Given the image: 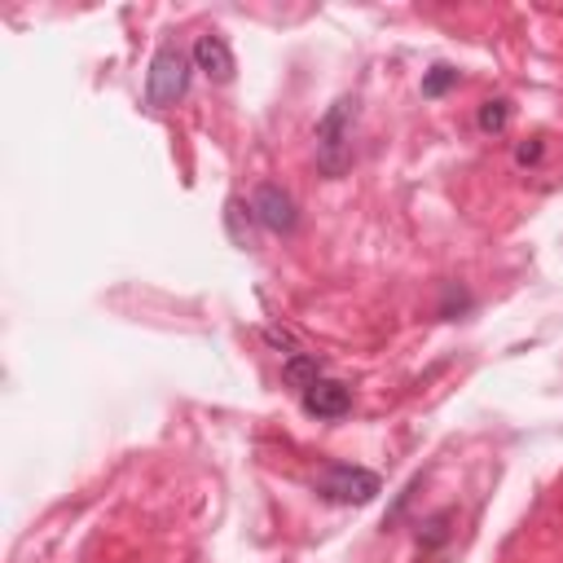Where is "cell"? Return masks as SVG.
Here are the masks:
<instances>
[{"instance_id": "cell-8", "label": "cell", "mask_w": 563, "mask_h": 563, "mask_svg": "<svg viewBox=\"0 0 563 563\" xmlns=\"http://www.w3.org/2000/svg\"><path fill=\"white\" fill-rule=\"evenodd\" d=\"M282 378H286V387L308 391L317 378H325V361L312 356V352H290V356L282 361Z\"/></svg>"}, {"instance_id": "cell-7", "label": "cell", "mask_w": 563, "mask_h": 563, "mask_svg": "<svg viewBox=\"0 0 563 563\" xmlns=\"http://www.w3.org/2000/svg\"><path fill=\"white\" fill-rule=\"evenodd\" d=\"M255 224H260V220H255L251 202L233 194V198L224 202V229H229V242L242 246V251H251V246H255Z\"/></svg>"}, {"instance_id": "cell-5", "label": "cell", "mask_w": 563, "mask_h": 563, "mask_svg": "<svg viewBox=\"0 0 563 563\" xmlns=\"http://www.w3.org/2000/svg\"><path fill=\"white\" fill-rule=\"evenodd\" d=\"M189 57H194V70H202V75H207V79H216V84H229V79H233V70H238L229 40H224V35H216V31H202V35L194 40Z\"/></svg>"}, {"instance_id": "cell-6", "label": "cell", "mask_w": 563, "mask_h": 563, "mask_svg": "<svg viewBox=\"0 0 563 563\" xmlns=\"http://www.w3.org/2000/svg\"><path fill=\"white\" fill-rule=\"evenodd\" d=\"M299 405H303L308 418L334 422V418H343V413L352 409V391H347L343 383H334V378H317L308 391H299Z\"/></svg>"}, {"instance_id": "cell-10", "label": "cell", "mask_w": 563, "mask_h": 563, "mask_svg": "<svg viewBox=\"0 0 563 563\" xmlns=\"http://www.w3.org/2000/svg\"><path fill=\"white\" fill-rule=\"evenodd\" d=\"M475 123H479V132H506V123H510V101L506 97H488L484 106H479V114H475Z\"/></svg>"}, {"instance_id": "cell-2", "label": "cell", "mask_w": 563, "mask_h": 563, "mask_svg": "<svg viewBox=\"0 0 563 563\" xmlns=\"http://www.w3.org/2000/svg\"><path fill=\"white\" fill-rule=\"evenodd\" d=\"M312 493L321 501H334V506H365L383 493V479L356 462H325L321 475L312 479Z\"/></svg>"}, {"instance_id": "cell-1", "label": "cell", "mask_w": 563, "mask_h": 563, "mask_svg": "<svg viewBox=\"0 0 563 563\" xmlns=\"http://www.w3.org/2000/svg\"><path fill=\"white\" fill-rule=\"evenodd\" d=\"M352 132H356V97H339L321 119H317V132H312V154H317V167L321 176H343L347 163H352Z\"/></svg>"}, {"instance_id": "cell-11", "label": "cell", "mask_w": 563, "mask_h": 563, "mask_svg": "<svg viewBox=\"0 0 563 563\" xmlns=\"http://www.w3.org/2000/svg\"><path fill=\"white\" fill-rule=\"evenodd\" d=\"M457 79H462L457 66H444V62H440V66H431V70L422 75V97H444L449 88H457Z\"/></svg>"}, {"instance_id": "cell-9", "label": "cell", "mask_w": 563, "mask_h": 563, "mask_svg": "<svg viewBox=\"0 0 563 563\" xmlns=\"http://www.w3.org/2000/svg\"><path fill=\"white\" fill-rule=\"evenodd\" d=\"M453 519H457V515H453V506H444V510L427 515V519L418 523V545H422V550H440V545L453 537V528H449Z\"/></svg>"}, {"instance_id": "cell-12", "label": "cell", "mask_w": 563, "mask_h": 563, "mask_svg": "<svg viewBox=\"0 0 563 563\" xmlns=\"http://www.w3.org/2000/svg\"><path fill=\"white\" fill-rule=\"evenodd\" d=\"M541 150H545V145H541V136H532V141L515 145V163H519V167H528V163H537V158H541Z\"/></svg>"}, {"instance_id": "cell-3", "label": "cell", "mask_w": 563, "mask_h": 563, "mask_svg": "<svg viewBox=\"0 0 563 563\" xmlns=\"http://www.w3.org/2000/svg\"><path fill=\"white\" fill-rule=\"evenodd\" d=\"M189 75H194V57L180 44H163L145 70V101L167 110L189 92Z\"/></svg>"}, {"instance_id": "cell-4", "label": "cell", "mask_w": 563, "mask_h": 563, "mask_svg": "<svg viewBox=\"0 0 563 563\" xmlns=\"http://www.w3.org/2000/svg\"><path fill=\"white\" fill-rule=\"evenodd\" d=\"M251 211H255V220H260L268 233H277V238L295 233V224H299V207H295V198H290L282 185H268V180L251 194Z\"/></svg>"}]
</instances>
